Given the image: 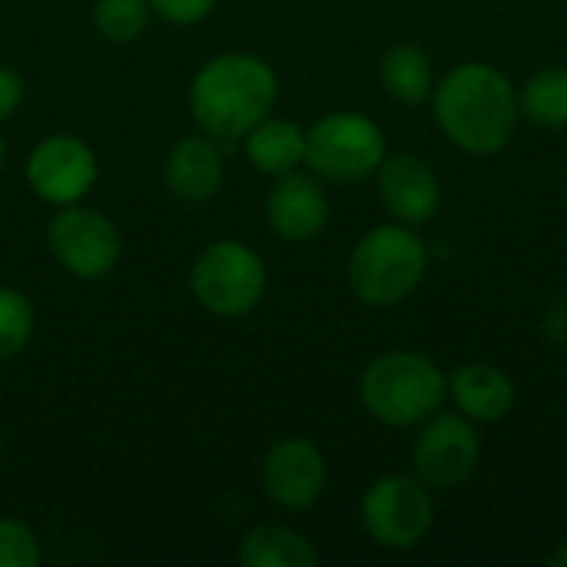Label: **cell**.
<instances>
[{"label":"cell","mask_w":567,"mask_h":567,"mask_svg":"<svg viewBox=\"0 0 567 567\" xmlns=\"http://www.w3.org/2000/svg\"><path fill=\"white\" fill-rule=\"evenodd\" d=\"M3 159H7V140H3V133H0V166H3Z\"/></svg>","instance_id":"cell-26"},{"label":"cell","mask_w":567,"mask_h":567,"mask_svg":"<svg viewBox=\"0 0 567 567\" xmlns=\"http://www.w3.org/2000/svg\"><path fill=\"white\" fill-rule=\"evenodd\" d=\"M279 100V76L269 60L233 50L206 60L189 83V113L196 126L219 140H243Z\"/></svg>","instance_id":"cell-2"},{"label":"cell","mask_w":567,"mask_h":567,"mask_svg":"<svg viewBox=\"0 0 567 567\" xmlns=\"http://www.w3.org/2000/svg\"><path fill=\"white\" fill-rule=\"evenodd\" d=\"M100 179L96 153L86 140L73 133H50L43 136L27 156V186L37 199L50 206H73L83 203Z\"/></svg>","instance_id":"cell-10"},{"label":"cell","mask_w":567,"mask_h":567,"mask_svg":"<svg viewBox=\"0 0 567 567\" xmlns=\"http://www.w3.org/2000/svg\"><path fill=\"white\" fill-rule=\"evenodd\" d=\"M375 189L382 209L405 226H422L439 213L442 203V183L435 169L412 153L385 156L375 169Z\"/></svg>","instance_id":"cell-13"},{"label":"cell","mask_w":567,"mask_h":567,"mask_svg":"<svg viewBox=\"0 0 567 567\" xmlns=\"http://www.w3.org/2000/svg\"><path fill=\"white\" fill-rule=\"evenodd\" d=\"M0 455H3V435H0Z\"/></svg>","instance_id":"cell-27"},{"label":"cell","mask_w":567,"mask_h":567,"mask_svg":"<svg viewBox=\"0 0 567 567\" xmlns=\"http://www.w3.org/2000/svg\"><path fill=\"white\" fill-rule=\"evenodd\" d=\"M522 116L545 130H567V66H545L518 93Z\"/></svg>","instance_id":"cell-19"},{"label":"cell","mask_w":567,"mask_h":567,"mask_svg":"<svg viewBox=\"0 0 567 567\" xmlns=\"http://www.w3.org/2000/svg\"><path fill=\"white\" fill-rule=\"evenodd\" d=\"M43 558L37 532L10 515H0V567H37Z\"/></svg>","instance_id":"cell-22"},{"label":"cell","mask_w":567,"mask_h":567,"mask_svg":"<svg viewBox=\"0 0 567 567\" xmlns=\"http://www.w3.org/2000/svg\"><path fill=\"white\" fill-rule=\"evenodd\" d=\"M259 482H262V495L276 508L309 512L329 485V462L316 442L282 439L266 452Z\"/></svg>","instance_id":"cell-11"},{"label":"cell","mask_w":567,"mask_h":567,"mask_svg":"<svg viewBox=\"0 0 567 567\" xmlns=\"http://www.w3.org/2000/svg\"><path fill=\"white\" fill-rule=\"evenodd\" d=\"M166 186L183 203H209L226 176L223 143L206 136L203 130L193 136H179L166 156Z\"/></svg>","instance_id":"cell-14"},{"label":"cell","mask_w":567,"mask_h":567,"mask_svg":"<svg viewBox=\"0 0 567 567\" xmlns=\"http://www.w3.org/2000/svg\"><path fill=\"white\" fill-rule=\"evenodd\" d=\"M449 395L455 399L458 412L472 422H502L515 409V382L505 369L492 362H472L452 372L449 379Z\"/></svg>","instance_id":"cell-15"},{"label":"cell","mask_w":567,"mask_h":567,"mask_svg":"<svg viewBox=\"0 0 567 567\" xmlns=\"http://www.w3.org/2000/svg\"><path fill=\"white\" fill-rule=\"evenodd\" d=\"M47 246L56 266L80 282L106 279L123 256V236L116 223L83 203L56 209L47 226Z\"/></svg>","instance_id":"cell-8"},{"label":"cell","mask_w":567,"mask_h":567,"mask_svg":"<svg viewBox=\"0 0 567 567\" xmlns=\"http://www.w3.org/2000/svg\"><path fill=\"white\" fill-rule=\"evenodd\" d=\"M445 395V372L429 355L409 349L375 355L359 379L362 409L389 429H412L429 422L442 409Z\"/></svg>","instance_id":"cell-4"},{"label":"cell","mask_w":567,"mask_h":567,"mask_svg":"<svg viewBox=\"0 0 567 567\" xmlns=\"http://www.w3.org/2000/svg\"><path fill=\"white\" fill-rule=\"evenodd\" d=\"M551 565L555 567H567V538L558 545V551L551 555Z\"/></svg>","instance_id":"cell-25"},{"label":"cell","mask_w":567,"mask_h":567,"mask_svg":"<svg viewBox=\"0 0 567 567\" xmlns=\"http://www.w3.org/2000/svg\"><path fill=\"white\" fill-rule=\"evenodd\" d=\"M37 329V312L27 292L13 286H0V362L20 355Z\"/></svg>","instance_id":"cell-20"},{"label":"cell","mask_w":567,"mask_h":567,"mask_svg":"<svg viewBox=\"0 0 567 567\" xmlns=\"http://www.w3.org/2000/svg\"><path fill=\"white\" fill-rule=\"evenodd\" d=\"M236 558L246 567H316L319 548L289 525H256L243 535Z\"/></svg>","instance_id":"cell-17"},{"label":"cell","mask_w":567,"mask_h":567,"mask_svg":"<svg viewBox=\"0 0 567 567\" xmlns=\"http://www.w3.org/2000/svg\"><path fill=\"white\" fill-rule=\"evenodd\" d=\"M329 196L316 173L289 169L272 176L266 193V223L286 243H309L329 223Z\"/></svg>","instance_id":"cell-12"},{"label":"cell","mask_w":567,"mask_h":567,"mask_svg":"<svg viewBox=\"0 0 567 567\" xmlns=\"http://www.w3.org/2000/svg\"><path fill=\"white\" fill-rule=\"evenodd\" d=\"M482 462V439L475 422L458 415L435 412L422 422V432L412 445V468L422 485L432 492H455L462 488Z\"/></svg>","instance_id":"cell-9"},{"label":"cell","mask_w":567,"mask_h":567,"mask_svg":"<svg viewBox=\"0 0 567 567\" xmlns=\"http://www.w3.org/2000/svg\"><path fill=\"white\" fill-rule=\"evenodd\" d=\"M266 286L269 272L262 256L239 239H216L203 246L189 269L193 299L219 319H239L259 309Z\"/></svg>","instance_id":"cell-5"},{"label":"cell","mask_w":567,"mask_h":567,"mask_svg":"<svg viewBox=\"0 0 567 567\" xmlns=\"http://www.w3.org/2000/svg\"><path fill=\"white\" fill-rule=\"evenodd\" d=\"M439 130L452 146L472 156L502 153L522 123L515 83L492 63L472 60L449 70L432 93Z\"/></svg>","instance_id":"cell-1"},{"label":"cell","mask_w":567,"mask_h":567,"mask_svg":"<svg viewBox=\"0 0 567 567\" xmlns=\"http://www.w3.org/2000/svg\"><path fill=\"white\" fill-rule=\"evenodd\" d=\"M379 83L392 100L405 106H422L435 93L432 56L415 43H395L379 60Z\"/></svg>","instance_id":"cell-18"},{"label":"cell","mask_w":567,"mask_h":567,"mask_svg":"<svg viewBox=\"0 0 567 567\" xmlns=\"http://www.w3.org/2000/svg\"><path fill=\"white\" fill-rule=\"evenodd\" d=\"M27 100V80L13 70L0 63V123L10 120Z\"/></svg>","instance_id":"cell-24"},{"label":"cell","mask_w":567,"mask_h":567,"mask_svg":"<svg viewBox=\"0 0 567 567\" xmlns=\"http://www.w3.org/2000/svg\"><path fill=\"white\" fill-rule=\"evenodd\" d=\"M362 528L385 551H412L435 525L432 488L415 475H382L362 495Z\"/></svg>","instance_id":"cell-7"},{"label":"cell","mask_w":567,"mask_h":567,"mask_svg":"<svg viewBox=\"0 0 567 567\" xmlns=\"http://www.w3.org/2000/svg\"><path fill=\"white\" fill-rule=\"evenodd\" d=\"M385 159V133L382 126L355 110H336L319 116L306 130V169L322 183L352 186L369 176Z\"/></svg>","instance_id":"cell-6"},{"label":"cell","mask_w":567,"mask_h":567,"mask_svg":"<svg viewBox=\"0 0 567 567\" xmlns=\"http://www.w3.org/2000/svg\"><path fill=\"white\" fill-rule=\"evenodd\" d=\"M429 272V249L415 226L382 223L369 229L349 252L346 279L359 302L392 309L405 302Z\"/></svg>","instance_id":"cell-3"},{"label":"cell","mask_w":567,"mask_h":567,"mask_svg":"<svg viewBox=\"0 0 567 567\" xmlns=\"http://www.w3.org/2000/svg\"><path fill=\"white\" fill-rule=\"evenodd\" d=\"M150 0H96L93 3V27L100 37L113 43H133L150 27Z\"/></svg>","instance_id":"cell-21"},{"label":"cell","mask_w":567,"mask_h":567,"mask_svg":"<svg viewBox=\"0 0 567 567\" xmlns=\"http://www.w3.org/2000/svg\"><path fill=\"white\" fill-rule=\"evenodd\" d=\"M219 0H150L153 17L176 23V27H193L199 20H206L216 10Z\"/></svg>","instance_id":"cell-23"},{"label":"cell","mask_w":567,"mask_h":567,"mask_svg":"<svg viewBox=\"0 0 567 567\" xmlns=\"http://www.w3.org/2000/svg\"><path fill=\"white\" fill-rule=\"evenodd\" d=\"M243 146H246V159L262 176H282L306 163V130L272 113L243 136Z\"/></svg>","instance_id":"cell-16"}]
</instances>
